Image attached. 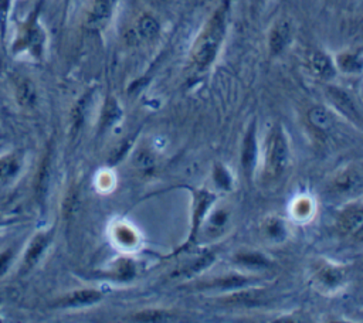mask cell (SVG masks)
<instances>
[{"mask_svg": "<svg viewBox=\"0 0 363 323\" xmlns=\"http://www.w3.org/2000/svg\"><path fill=\"white\" fill-rule=\"evenodd\" d=\"M159 33H160V26L156 17H153L149 13H145L138 18L135 28L132 30L130 34L133 35L135 40L152 41L159 35Z\"/></svg>", "mask_w": 363, "mask_h": 323, "instance_id": "cell-17", "label": "cell"}, {"mask_svg": "<svg viewBox=\"0 0 363 323\" xmlns=\"http://www.w3.org/2000/svg\"><path fill=\"white\" fill-rule=\"evenodd\" d=\"M38 7L30 13L20 26L18 34L13 42V52H28L33 58H41L45 45V31L38 21Z\"/></svg>", "mask_w": 363, "mask_h": 323, "instance_id": "cell-3", "label": "cell"}, {"mask_svg": "<svg viewBox=\"0 0 363 323\" xmlns=\"http://www.w3.org/2000/svg\"><path fill=\"white\" fill-rule=\"evenodd\" d=\"M128 320L132 322H152V323H159V322H173L176 320V314L173 312L164 310V309H146L140 310L136 313H132Z\"/></svg>", "mask_w": 363, "mask_h": 323, "instance_id": "cell-23", "label": "cell"}, {"mask_svg": "<svg viewBox=\"0 0 363 323\" xmlns=\"http://www.w3.org/2000/svg\"><path fill=\"white\" fill-rule=\"evenodd\" d=\"M122 118V108L113 95H108L101 109L99 115V130H106L108 128L116 125Z\"/></svg>", "mask_w": 363, "mask_h": 323, "instance_id": "cell-18", "label": "cell"}, {"mask_svg": "<svg viewBox=\"0 0 363 323\" xmlns=\"http://www.w3.org/2000/svg\"><path fill=\"white\" fill-rule=\"evenodd\" d=\"M363 186V176L359 167L350 166L340 170L332 178V190L340 196H353L360 193Z\"/></svg>", "mask_w": 363, "mask_h": 323, "instance_id": "cell-8", "label": "cell"}, {"mask_svg": "<svg viewBox=\"0 0 363 323\" xmlns=\"http://www.w3.org/2000/svg\"><path fill=\"white\" fill-rule=\"evenodd\" d=\"M191 196H193V205H191V221H190V230H189V235L187 239L184 241V244L179 248L177 252L189 249L191 245L196 244L201 230H203V224L206 221L207 214L210 212V210L213 208L217 196L214 193H211L207 188H194L191 190Z\"/></svg>", "mask_w": 363, "mask_h": 323, "instance_id": "cell-4", "label": "cell"}, {"mask_svg": "<svg viewBox=\"0 0 363 323\" xmlns=\"http://www.w3.org/2000/svg\"><path fill=\"white\" fill-rule=\"evenodd\" d=\"M362 212H363L362 205L359 203L346 207L342 211L340 220H339V224H340L342 230L347 234H352V235L360 234L362 222H363V214Z\"/></svg>", "mask_w": 363, "mask_h": 323, "instance_id": "cell-19", "label": "cell"}, {"mask_svg": "<svg viewBox=\"0 0 363 323\" xmlns=\"http://www.w3.org/2000/svg\"><path fill=\"white\" fill-rule=\"evenodd\" d=\"M289 159L291 153L285 130L279 125H275L264 142V176L268 180L281 177L289 164Z\"/></svg>", "mask_w": 363, "mask_h": 323, "instance_id": "cell-2", "label": "cell"}, {"mask_svg": "<svg viewBox=\"0 0 363 323\" xmlns=\"http://www.w3.org/2000/svg\"><path fill=\"white\" fill-rule=\"evenodd\" d=\"M325 95L335 110H337L343 118L349 119L350 122L360 125V120H362L360 112H359L353 98L345 89H342L339 86L329 85L325 89Z\"/></svg>", "mask_w": 363, "mask_h": 323, "instance_id": "cell-5", "label": "cell"}, {"mask_svg": "<svg viewBox=\"0 0 363 323\" xmlns=\"http://www.w3.org/2000/svg\"><path fill=\"white\" fill-rule=\"evenodd\" d=\"M335 67L336 69L345 72V74H360L363 67V54L362 48H353L342 51L335 58Z\"/></svg>", "mask_w": 363, "mask_h": 323, "instance_id": "cell-15", "label": "cell"}, {"mask_svg": "<svg viewBox=\"0 0 363 323\" xmlns=\"http://www.w3.org/2000/svg\"><path fill=\"white\" fill-rule=\"evenodd\" d=\"M259 282V278L252 276V275H238V273H231V275H224L216 279H211L201 285L204 289H218L223 292L228 290H238L244 288H251L255 286Z\"/></svg>", "mask_w": 363, "mask_h": 323, "instance_id": "cell-13", "label": "cell"}, {"mask_svg": "<svg viewBox=\"0 0 363 323\" xmlns=\"http://www.w3.org/2000/svg\"><path fill=\"white\" fill-rule=\"evenodd\" d=\"M102 299H104V292L99 289H77V290H72V292L58 298L54 302V306L62 307V309L86 307V306L96 305Z\"/></svg>", "mask_w": 363, "mask_h": 323, "instance_id": "cell-10", "label": "cell"}, {"mask_svg": "<svg viewBox=\"0 0 363 323\" xmlns=\"http://www.w3.org/2000/svg\"><path fill=\"white\" fill-rule=\"evenodd\" d=\"M241 169L247 178H250L255 170V166L258 163V142H257V126L252 122L248 125L242 144H241V156H240Z\"/></svg>", "mask_w": 363, "mask_h": 323, "instance_id": "cell-7", "label": "cell"}, {"mask_svg": "<svg viewBox=\"0 0 363 323\" xmlns=\"http://www.w3.org/2000/svg\"><path fill=\"white\" fill-rule=\"evenodd\" d=\"M262 231L265 237L271 241H282L286 237V225L278 217H268L262 222Z\"/></svg>", "mask_w": 363, "mask_h": 323, "instance_id": "cell-25", "label": "cell"}, {"mask_svg": "<svg viewBox=\"0 0 363 323\" xmlns=\"http://www.w3.org/2000/svg\"><path fill=\"white\" fill-rule=\"evenodd\" d=\"M315 282L323 290L335 292L346 282V272L343 268L333 264L320 262L315 269Z\"/></svg>", "mask_w": 363, "mask_h": 323, "instance_id": "cell-9", "label": "cell"}, {"mask_svg": "<svg viewBox=\"0 0 363 323\" xmlns=\"http://www.w3.org/2000/svg\"><path fill=\"white\" fill-rule=\"evenodd\" d=\"M11 258H13V251L11 249H6V251L0 252V275L6 273V271L10 266Z\"/></svg>", "mask_w": 363, "mask_h": 323, "instance_id": "cell-31", "label": "cell"}, {"mask_svg": "<svg viewBox=\"0 0 363 323\" xmlns=\"http://www.w3.org/2000/svg\"><path fill=\"white\" fill-rule=\"evenodd\" d=\"M115 238L122 244V245H126V246H130L132 244H135L136 241V235L135 232L128 227V225H121L115 230Z\"/></svg>", "mask_w": 363, "mask_h": 323, "instance_id": "cell-29", "label": "cell"}, {"mask_svg": "<svg viewBox=\"0 0 363 323\" xmlns=\"http://www.w3.org/2000/svg\"><path fill=\"white\" fill-rule=\"evenodd\" d=\"M213 181L218 188L224 191H230L233 188V176L221 163H216L213 167Z\"/></svg>", "mask_w": 363, "mask_h": 323, "instance_id": "cell-28", "label": "cell"}, {"mask_svg": "<svg viewBox=\"0 0 363 323\" xmlns=\"http://www.w3.org/2000/svg\"><path fill=\"white\" fill-rule=\"evenodd\" d=\"M230 217H231V214L227 207H218L214 211L210 210V212L207 214L206 221L203 224L206 234H208V237L221 235L230 222Z\"/></svg>", "mask_w": 363, "mask_h": 323, "instance_id": "cell-16", "label": "cell"}, {"mask_svg": "<svg viewBox=\"0 0 363 323\" xmlns=\"http://www.w3.org/2000/svg\"><path fill=\"white\" fill-rule=\"evenodd\" d=\"M16 98L23 108H33L37 103V89L31 79L20 78L16 84Z\"/></svg>", "mask_w": 363, "mask_h": 323, "instance_id": "cell-21", "label": "cell"}, {"mask_svg": "<svg viewBox=\"0 0 363 323\" xmlns=\"http://www.w3.org/2000/svg\"><path fill=\"white\" fill-rule=\"evenodd\" d=\"M21 163L16 153H9L0 157V180H10L20 171Z\"/></svg>", "mask_w": 363, "mask_h": 323, "instance_id": "cell-26", "label": "cell"}, {"mask_svg": "<svg viewBox=\"0 0 363 323\" xmlns=\"http://www.w3.org/2000/svg\"><path fill=\"white\" fill-rule=\"evenodd\" d=\"M133 164L142 173H150L156 166L155 154L147 147H139L133 153Z\"/></svg>", "mask_w": 363, "mask_h": 323, "instance_id": "cell-27", "label": "cell"}, {"mask_svg": "<svg viewBox=\"0 0 363 323\" xmlns=\"http://www.w3.org/2000/svg\"><path fill=\"white\" fill-rule=\"evenodd\" d=\"M309 123L319 132H329L333 126L330 112L323 106H313L308 110Z\"/></svg>", "mask_w": 363, "mask_h": 323, "instance_id": "cell-24", "label": "cell"}, {"mask_svg": "<svg viewBox=\"0 0 363 323\" xmlns=\"http://www.w3.org/2000/svg\"><path fill=\"white\" fill-rule=\"evenodd\" d=\"M234 262L237 265H241L244 268L250 269H265L272 265V262L261 252L255 251H241L234 255Z\"/></svg>", "mask_w": 363, "mask_h": 323, "instance_id": "cell-20", "label": "cell"}, {"mask_svg": "<svg viewBox=\"0 0 363 323\" xmlns=\"http://www.w3.org/2000/svg\"><path fill=\"white\" fill-rule=\"evenodd\" d=\"M50 241H51V234L48 232H38L34 235V238L30 241L23 256V264H21L23 272H28L40 261Z\"/></svg>", "mask_w": 363, "mask_h": 323, "instance_id": "cell-14", "label": "cell"}, {"mask_svg": "<svg viewBox=\"0 0 363 323\" xmlns=\"http://www.w3.org/2000/svg\"><path fill=\"white\" fill-rule=\"evenodd\" d=\"M9 10H10V0H0V35H1V38L6 34Z\"/></svg>", "mask_w": 363, "mask_h": 323, "instance_id": "cell-30", "label": "cell"}, {"mask_svg": "<svg viewBox=\"0 0 363 323\" xmlns=\"http://www.w3.org/2000/svg\"><path fill=\"white\" fill-rule=\"evenodd\" d=\"M291 38H292V30H291L289 21L284 18L277 20L268 33L267 45H268L269 55L278 57L279 54H282L288 47V44L291 42Z\"/></svg>", "mask_w": 363, "mask_h": 323, "instance_id": "cell-12", "label": "cell"}, {"mask_svg": "<svg viewBox=\"0 0 363 323\" xmlns=\"http://www.w3.org/2000/svg\"><path fill=\"white\" fill-rule=\"evenodd\" d=\"M118 0H94L85 17V27L89 31H102L109 24Z\"/></svg>", "mask_w": 363, "mask_h": 323, "instance_id": "cell-6", "label": "cell"}, {"mask_svg": "<svg viewBox=\"0 0 363 323\" xmlns=\"http://www.w3.org/2000/svg\"><path fill=\"white\" fill-rule=\"evenodd\" d=\"M1 224H3V217L0 215V225H1Z\"/></svg>", "mask_w": 363, "mask_h": 323, "instance_id": "cell-33", "label": "cell"}, {"mask_svg": "<svg viewBox=\"0 0 363 323\" xmlns=\"http://www.w3.org/2000/svg\"><path fill=\"white\" fill-rule=\"evenodd\" d=\"M308 205H309V200H302V201L296 203V205H295V212H296L298 215H306V214L309 212Z\"/></svg>", "mask_w": 363, "mask_h": 323, "instance_id": "cell-32", "label": "cell"}, {"mask_svg": "<svg viewBox=\"0 0 363 323\" xmlns=\"http://www.w3.org/2000/svg\"><path fill=\"white\" fill-rule=\"evenodd\" d=\"M231 0H223L211 13L190 50V64L197 71H206L217 58L227 33Z\"/></svg>", "mask_w": 363, "mask_h": 323, "instance_id": "cell-1", "label": "cell"}, {"mask_svg": "<svg viewBox=\"0 0 363 323\" xmlns=\"http://www.w3.org/2000/svg\"><path fill=\"white\" fill-rule=\"evenodd\" d=\"M305 65L313 76L323 81L332 79L337 71L333 60L319 50L308 51V54L305 55Z\"/></svg>", "mask_w": 363, "mask_h": 323, "instance_id": "cell-11", "label": "cell"}, {"mask_svg": "<svg viewBox=\"0 0 363 323\" xmlns=\"http://www.w3.org/2000/svg\"><path fill=\"white\" fill-rule=\"evenodd\" d=\"M214 259H216L214 252H204V254L199 255L194 261H191V262L186 264L183 268L177 269L174 272V275L180 276V278H191V276L200 273L203 269L208 268Z\"/></svg>", "mask_w": 363, "mask_h": 323, "instance_id": "cell-22", "label": "cell"}]
</instances>
